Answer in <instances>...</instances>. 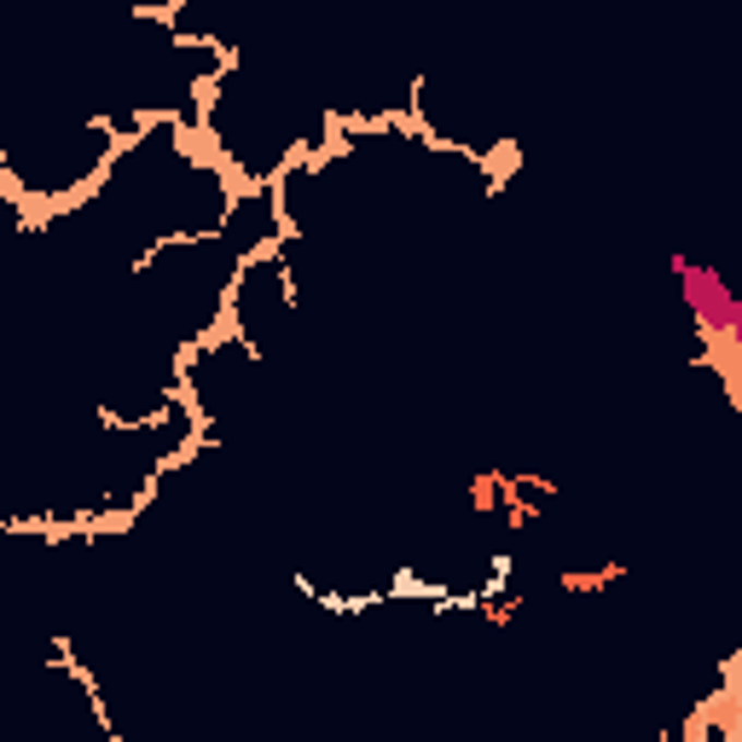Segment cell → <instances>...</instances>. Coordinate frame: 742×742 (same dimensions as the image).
<instances>
[{"mask_svg":"<svg viewBox=\"0 0 742 742\" xmlns=\"http://www.w3.org/2000/svg\"><path fill=\"white\" fill-rule=\"evenodd\" d=\"M667 273L679 278V296L691 308V320L702 331V348H708L714 366H737V343H742V296L731 290V278L708 267V262H691L684 250H667Z\"/></svg>","mask_w":742,"mask_h":742,"instance_id":"1","label":"cell"},{"mask_svg":"<svg viewBox=\"0 0 742 742\" xmlns=\"http://www.w3.org/2000/svg\"><path fill=\"white\" fill-rule=\"evenodd\" d=\"M621 563H609V569H598V574H563V591H598L603 581H621Z\"/></svg>","mask_w":742,"mask_h":742,"instance_id":"2","label":"cell"}]
</instances>
